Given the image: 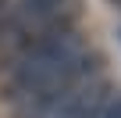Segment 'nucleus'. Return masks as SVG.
<instances>
[{"label":"nucleus","instance_id":"f257e3e1","mask_svg":"<svg viewBox=\"0 0 121 118\" xmlns=\"http://www.w3.org/2000/svg\"><path fill=\"white\" fill-rule=\"evenodd\" d=\"M75 7H78V0H14L0 39L14 47L29 36H39L60 25H75Z\"/></svg>","mask_w":121,"mask_h":118},{"label":"nucleus","instance_id":"f03ea898","mask_svg":"<svg viewBox=\"0 0 121 118\" xmlns=\"http://www.w3.org/2000/svg\"><path fill=\"white\" fill-rule=\"evenodd\" d=\"M110 97H114V93H110V82H107L103 75H93V79L71 86L64 97H57L53 107H50L43 118H96L100 107H103Z\"/></svg>","mask_w":121,"mask_h":118},{"label":"nucleus","instance_id":"7ed1b4c3","mask_svg":"<svg viewBox=\"0 0 121 118\" xmlns=\"http://www.w3.org/2000/svg\"><path fill=\"white\" fill-rule=\"evenodd\" d=\"M96 118H121V90H117V93L100 107V114H96Z\"/></svg>","mask_w":121,"mask_h":118},{"label":"nucleus","instance_id":"20e7f679","mask_svg":"<svg viewBox=\"0 0 121 118\" xmlns=\"http://www.w3.org/2000/svg\"><path fill=\"white\" fill-rule=\"evenodd\" d=\"M110 4H114V7H117V11H121V0H110Z\"/></svg>","mask_w":121,"mask_h":118}]
</instances>
